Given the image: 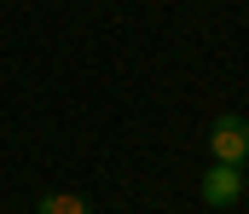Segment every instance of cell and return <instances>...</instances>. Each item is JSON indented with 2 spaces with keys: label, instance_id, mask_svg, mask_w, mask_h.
Instances as JSON below:
<instances>
[{
  "label": "cell",
  "instance_id": "cell-3",
  "mask_svg": "<svg viewBox=\"0 0 249 214\" xmlns=\"http://www.w3.org/2000/svg\"><path fill=\"white\" fill-rule=\"evenodd\" d=\"M35 214H93V209H87V197H75V191H47V197L35 203Z\"/></svg>",
  "mask_w": 249,
  "mask_h": 214
},
{
  "label": "cell",
  "instance_id": "cell-1",
  "mask_svg": "<svg viewBox=\"0 0 249 214\" xmlns=\"http://www.w3.org/2000/svg\"><path fill=\"white\" fill-rule=\"evenodd\" d=\"M209 150H214V162L244 168V156H249V122H244V116H214V128H209Z\"/></svg>",
  "mask_w": 249,
  "mask_h": 214
},
{
  "label": "cell",
  "instance_id": "cell-2",
  "mask_svg": "<svg viewBox=\"0 0 249 214\" xmlns=\"http://www.w3.org/2000/svg\"><path fill=\"white\" fill-rule=\"evenodd\" d=\"M197 191H203V203H209V209H232V203L244 197V168L214 162V168L203 174V185H197Z\"/></svg>",
  "mask_w": 249,
  "mask_h": 214
}]
</instances>
